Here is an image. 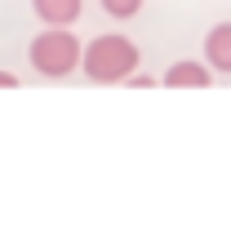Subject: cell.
Instances as JSON below:
<instances>
[{
	"label": "cell",
	"instance_id": "1",
	"mask_svg": "<svg viewBox=\"0 0 231 249\" xmlns=\"http://www.w3.org/2000/svg\"><path fill=\"white\" fill-rule=\"evenodd\" d=\"M138 45L124 36V31H103L85 45V58H80V71L93 80V85H124L129 76L138 71Z\"/></svg>",
	"mask_w": 231,
	"mask_h": 249
},
{
	"label": "cell",
	"instance_id": "3",
	"mask_svg": "<svg viewBox=\"0 0 231 249\" xmlns=\"http://www.w3.org/2000/svg\"><path fill=\"white\" fill-rule=\"evenodd\" d=\"M209 80H213L209 62H191V58L174 62V67L164 71V89H205Z\"/></svg>",
	"mask_w": 231,
	"mask_h": 249
},
{
	"label": "cell",
	"instance_id": "7",
	"mask_svg": "<svg viewBox=\"0 0 231 249\" xmlns=\"http://www.w3.org/2000/svg\"><path fill=\"white\" fill-rule=\"evenodd\" d=\"M124 85H134V89H151V85H156V80H151V76H142V71H134V76H129V80H124Z\"/></svg>",
	"mask_w": 231,
	"mask_h": 249
},
{
	"label": "cell",
	"instance_id": "2",
	"mask_svg": "<svg viewBox=\"0 0 231 249\" xmlns=\"http://www.w3.org/2000/svg\"><path fill=\"white\" fill-rule=\"evenodd\" d=\"M80 58H85V45H80V36L71 27H45L27 45V62L45 80H62V76L80 71Z\"/></svg>",
	"mask_w": 231,
	"mask_h": 249
},
{
	"label": "cell",
	"instance_id": "5",
	"mask_svg": "<svg viewBox=\"0 0 231 249\" xmlns=\"http://www.w3.org/2000/svg\"><path fill=\"white\" fill-rule=\"evenodd\" d=\"M205 62H209V71H231V22L209 27V36H205Z\"/></svg>",
	"mask_w": 231,
	"mask_h": 249
},
{
	"label": "cell",
	"instance_id": "4",
	"mask_svg": "<svg viewBox=\"0 0 231 249\" xmlns=\"http://www.w3.org/2000/svg\"><path fill=\"white\" fill-rule=\"evenodd\" d=\"M31 9L45 27H71L85 14V0H31Z\"/></svg>",
	"mask_w": 231,
	"mask_h": 249
},
{
	"label": "cell",
	"instance_id": "6",
	"mask_svg": "<svg viewBox=\"0 0 231 249\" xmlns=\"http://www.w3.org/2000/svg\"><path fill=\"white\" fill-rule=\"evenodd\" d=\"M98 5H103V14L116 18V22H129V18L142 14V0H98Z\"/></svg>",
	"mask_w": 231,
	"mask_h": 249
},
{
	"label": "cell",
	"instance_id": "8",
	"mask_svg": "<svg viewBox=\"0 0 231 249\" xmlns=\"http://www.w3.org/2000/svg\"><path fill=\"white\" fill-rule=\"evenodd\" d=\"M0 89H18V76H14V71H5V67H0Z\"/></svg>",
	"mask_w": 231,
	"mask_h": 249
}]
</instances>
